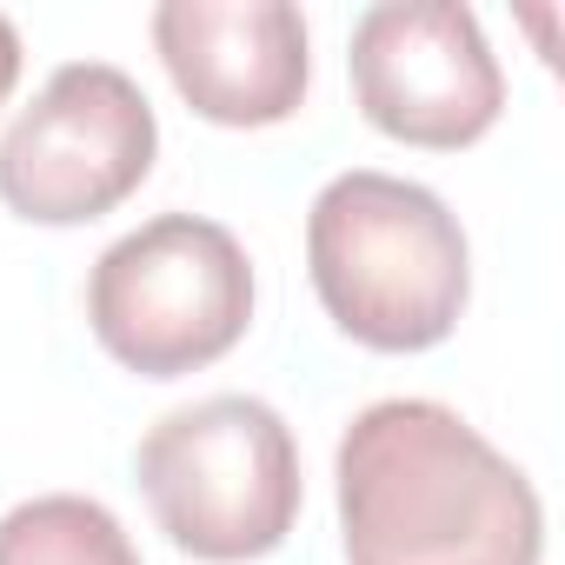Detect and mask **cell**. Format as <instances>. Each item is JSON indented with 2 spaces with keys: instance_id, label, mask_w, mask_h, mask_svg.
I'll return each mask as SVG.
<instances>
[{
  "instance_id": "cell-7",
  "label": "cell",
  "mask_w": 565,
  "mask_h": 565,
  "mask_svg": "<svg viewBox=\"0 0 565 565\" xmlns=\"http://www.w3.org/2000/svg\"><path fill=\"white\" fill-rule=\"evenodd\" d=\"M153 47L213 127H279L307 100V21L287 0H167L153 8Z\"/></svg>"
},
{
  "instance_id": "cell-6",
  "label": "cell",
  "mask_w": 565,
  "mask_h": 565,
  "mask_svg": "<svg viewBox=\"0 0 565 565\" xmlns=\"http://www.w3.org/2000/svg\"><path fill=\"white\" fill-rule=\"evenodd\" d=\"M353 94L360 114L406 147L459 153L492 134L505 107V74L459 0H386L353 21Z\"/></svg>"
},
{
  "instance_id": "cell-1",
  "label": "cell",
  "mask_w": 565,
  "mask_h": 565,
  "mask_svg": "<svg viewBox=\"0 0 565 565\" xmlns=\"http://www.w3.org/2000/svg\"><path fill=\"white\" fill-rule=\"evenodd\" d=\"M347 565H539L532 479L439 399H380L340 439Z\"/></svg>"
},
{
  "instance_id": "cell-3",
  "label": "cell",
  "mask_w": 565,
  "mask_h": 565,
  "mask_svg": "<svg viewBox=\"0 0 565 565\" xmlns=\"http://www.w3.org/2000/svg\"><path fill=\"white\" fill-rule=\"evenodd\" d=\"M134 472L160 532L206 565L266 558L300 519V446L287 419L246 393L167 413L140 439Z\"/></svg>"
},
{
  "instance_id": "cell-2",
  "label": "cell",
  "mask_w": 565,
  "mask_h": 565,
  "mask_svg": "<svg viewBox=\"0 0 565 565\" xmlns=\"http://www.w3.org/2000/svg\"><path fill=\"white\" fill-rule=\"evenodd\" d=\"M307 266L327 320L373 353L439 347L472 294L466 233L419 180L353 167L307 213Z\"/></svg>"
},
{
  "instance_id": "cell-5",
  "label": "cell",
  "mask_w": 565,
  "mask_h": 565,
  "mask_svg": "<svg viewBox=\"0 0 565 565\" xmlns=\"http://www.w3.org/2000/svg\"><path fill=\"white\" fill-rule=\"evenodd\" d=\"M160 153L147 94L107 61H67L0 140V200L41 226L114 213Z\"/></svg>"
},
{
  "instance_id": "cell-9",
  "label": "cell",
  "mask_w": 565,
  "mask_h": 565,
  "mask_svg": "<svg viewBox=\"0 0 565 565\" xmlns=\"http://www.w3.org/2000/svg\"><path fill=\"white\" fill-rule=\"evenodd\" d=\"M14 81H21V34H14L8 14H0V100L14 94Z\"/></svg>"
},
{
  "instance_id": "cell-4",
  "label": "cell",
  "mask_w": 565,
  "mask_h": 565,
  "mask_svg": "<svg viewBox=\"0 0 565 565\" xmlns=\"http://www.w3.org/2000/svg\"><path fill=\"white\" fill-rule=\"evenodd\" d=\"M94 340L140 380H180L226 360L253 327L246 246L200 213H160L114 239L87 279Z\"/></svg>"
},
{
  "instance_id": "cell-8",
  "label": "cell",
  "mask_w": 565,
  "mask_h": 565,
  "mask_svg": "<svg viewBox=\"0 0 565 565\" xmlns=\"http://www.w3.org/2000/svg\"><path fill=\"white\" fill-rule=\"evenodd\" d=\"M0 565H140V552L100 499L47 492L0 519Z\"/></svg>"
}]
</instances>
